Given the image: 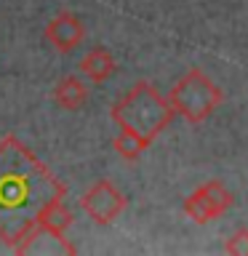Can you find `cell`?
I'll return each mask as SVG.
<instances>
[{"label":"cell","instance_id":"obj_9","mask_svg":"<svg viewBox=\"0 0 248 256\" xmlns=\"http://www.w3.org/2000/svg\"><path fill=\"white\" fill-rule=\"evenodd\" d=\"M112 147H115V152L123 160H128V163H134V160L142 158V152L150 147L147 142L142 139V136H136L134 131H126V128H120V134L115 136V142H112Z\"/></svg>","mask_w":248,"mask_h":256},{"label":"cell","instance_id":"obj_5","mask_svg":"<svg viewBox=\"0 0 248 256\" xmlns=\"http://www.w3.org/2000/svg\"><path fill=\"white\" fill-rule=\"evenodd\" d=\"M126 206H128L126 195L107 179H99L96 184H91L88 192L80 198V208H83L96 224H112L126 211Z\"/></svg>","mask_w":248,"mask_h":256},{"label":"cell","instance_id":"obj_3","mask_svg":"<svg viewBox=\"0 0 248 256\" xmlns=\"http://www.w3.org/2000/svg\"><path fill=\"white\" fill-rule=\"evenodd\" d=\"M168 102L174 104L176 115H182L187 123L198 126V123H206L219 110V104L224 102V94L203 70L192 67L184 78L176 80V86L168 94Z\"/></svg>","mask_w":248,"mask_h":256},{"label":"cell","instance_id":"obj_4","mask_svg":"<svg viewBox=\"0 0 248 256\" xmlns=\"http://www.w3.org/2000/svg\"><path fill=\"white\" fill-rule=\"evenodd\" d=\"M230 208H232V192L216 179L200 184V187L184 200V214L198 224L219 219L222 214L230 211Z\"/></svg>","mask_w":248,"mask_h":256},{"label":"cell","instance_id":"obj_11","mask_svg":"<svg viewBox=\"0 0 248 256\" xmlns=\"http://www.w3.org/2000/svg\"><path fill=\"white\" fill-rule=\"evenodd\" d=\"M224 251L235 254V256H248V230H238L227 243H224Z\"/></svg>","mask_w":248,"mask_h":256},{"label":"cell","instance_id":"obj_6","mask_svg":"<svg viewBox=\"0 0 248 256\" xmlns=\"http://www.w3.org/2000/svg\"><path fill=\"white\" fill-rule=\"evenodd\" d=\"M83 35H86L83 22H80L75 14H70V11L54 16V19L46 24V40H48V43H51L59 54H70L75 46H80Z\"/></svg>","mask_w":248,"mask_h":256},{"label":"cell","instance_id":"obj_2","mask_svg":"<svg viewBox=\"0 0 248 256\" xmlns=\"http://www.w3.org/2000/svg\"><path fill=\"white\" fill-rule=\"evenodd\" d=\"M112 120L118 128L134 131L136 136H142L144 142H155L160 134L171 126V120L176 115L174 104L166 96L158 94V88L142 80L112 107Z\"/></svg>","mask_w":248,"mask_h":256},{"label":"cell","instance_id":"obj_10","mask_svg":"<svg viewBox=\"0 0 248 256\" xmlns=\"http://www.w3.org/2000/svg\"><path fill=\"white\" fill-rule=\"evenodd\" d=\"M70 224H72V214H70V208L64 206V200L54 203V206L43 214V219H40V227H46V230L51 232V235H56V238H64V232L70 230Z\"/></svg>","mask_w":248,"mask_h":256},{"label":"cell","instance_id":"obj_7","mask_svg":"<svg viewBox=\"0 0 248 256\" xmlns=\"http://www.w3.org/2000/svg\"><path fill=\"white\" fill-rule=\"evenodd\" d=\"M54 102L59 104L62 110H70V112L80 110L88 102V86H86V80L78 78V75L62 78L59 83H56V88H54Z\"/></svg>","mask_w":248,"mask_h":256},{"label":"cell","instance_id":"obj_8","mask_svg":"<svg viewBox=\"0 0 248 256\" xmlns=\"http://www.w3.org/2000/svg\"><path fill=\"white\" fill-rule=\"evenodd\" d=\"M115 67H118L115 56L102 46L91 48V51L83 56V62H80V72H83V78H88L91 83H104V80L115 72Z\"/></svg>","mask_w":248,"mask_h":256},{"label":"cell","instance_id":"obj_1","mask_svg":"<svg viewBox=\"0 0 248 256\" xmlns=\"http://www.w3.org/2000/svg\"><path fill=\"white\" fill-rule=\"evenodd\" d=\"M64 195V184L16 136L0 142V240L6 246H19Z\"/></svg>","mask_w":248,"mask_h":256}]
</instances>
